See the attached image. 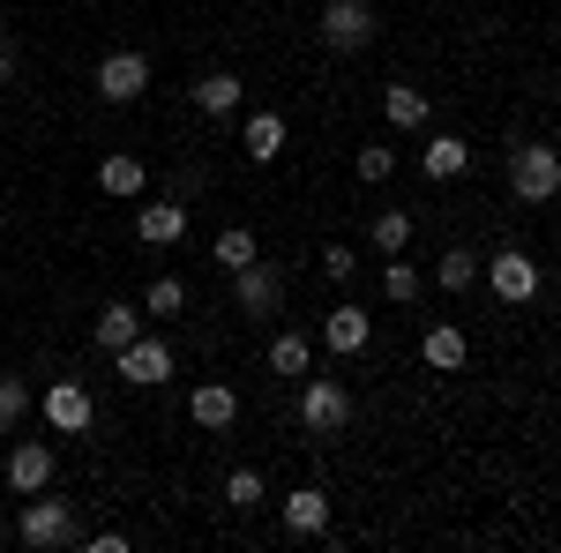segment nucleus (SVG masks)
I'll use <instances>...</instances> for the list:
<instances>
[{
	"mask_svg": "<svg viewBox=\"0 0 561 553\" xmlns=\"http://www.w3.org/2000/svg\"><path fill=\"white\" fill-rule=\"evenodd\" d=\"M232 299H240V322H270V314H277V299H285V277L255 255L248 269H232Z\"/></svg>",
	"mask_w": 561,
	"mask_h": 553,
	"instance_id": "nucleus-6",
	"label": "nucleus"
},
{
	"mask_svg": "<svg viewBox=\"0 0 561 553\" xmlns=\"http://www.w3.org/2000/svg\"><path fill=\"white\" fill-rule=\"evenodd\" d=\"M465 165H472V142L465 135H427V150H420V172L427 180H457Z\"/></svg>",
	"mask_w": 561,
	"mask_h": 553,
	"instance_id": "nucleus-19",
	"label": "nucleus"
},
{
	"mask_svg": "<svg viewBox=\"0 0 561 553\" xmlns=\"http://www.w3.org/2000/svg\"><path fill=\"white\" fill-rule=\"evenodd\" d=\"M389 172H397V150H389V142H359V180H367V187H382Z\"/></svg>",
	"mask_w": 561,
	"mask_h": 553,
	"instance_id": "nucleus-29",
	"label": "nucleus"
},
{
	"mask_svg": "<svg viewBox=\"0 0 561 553\" xmlns=\"http://www.w3.org/2000/svg\"><path fill=\"white\" fill-rule=\"evenodd\" d=\"M367 240H375V255H404V240H412V217H404V210H382Z\"/></svg>",
	"mask_w": 561,
	"mask_h": 553,
	"instance_id": "nucleus-26",
	"label": "nucleus"
},
{
	"mask_svg": "<svg viewBox=\"0 0 561 553\" xmlns=\"http://www.w3.org/2000/svg\"><path fill=\"white\" fill-rule=\"evenodd\" d=\"M83 546H90V553H128V531H90Z\"/></svg>",
	"mask_w": 561,
	"mask_h": 553,
	"instance_id": "nucleus-32",
	"label": "nucleus"
},
{
	"mask_svg": "<svg viewBox=\"0 0 561 553\" xmlns=\"http://www.w3.org/2000/svg\"><path fill=\"white\" fill-rule=\"evenodd\" d=\"M187 419L210 426V434H217V426H232V419H240V389H232V382H203L195 396H187Z\"/></svg>",
	"mask_w": 561,
	"mask_h": 553,
	"instance_id": "nucleus-16",
	"label": "nucleus"
},
{
	"mask_svg": "<svg viewBox=\"0 0 561 553\" xmlns=\"http://www.w3.org/2000/svg\"><path fill=\"white\" fill-rule=\"evenodd\" d=\"M382 113H389V128L412 135V128H427L434 105H427V90H420V83H389V90H382Z\"/></svg>",
	"mask_w": 561,
	"mask_h": 553,
	"instance_id": "nucleus-21",
	"label": "nucleus"
},
{
	"mask_svg": "<svg viewBox=\"0 0 561 553\" xmlns=\"http://www.w3.org/2000/svg\"><path fill=\"white\" fill-rule=\"evenodd\" d=\"M38 412H45V426H53V434H83V426L98 419V396H90L83 382H53L38 396Z\"/></svg>",
	"mask_w": 561,
	"mask_h": 553,
	"instance_id": "nucleus-8",
	"label": "nucleus"
},
{
	"mask_svg": "<svg viewBox=\"0 0 561 553\" xmlns=\"http://www.w3.org/2000/svg\"><path fill=\"white\" fill-rule=\"evenodd\" d=\"M90 90H98L105 105H135V97L150 90V53H135V45L105 53V60H98V76H90Z\"/></svg>",
	"mask_w": 561,
	"mask_h": 553,
	"instance_id": "nucleus-4",
	"label": "nucleus"
},
{
	"mask_svg": "<svg viewBox=\"0 0 561 553\" xmlns=\"http://www.w3.org/2000/svg\"><path fill=\"white\" fill-rule=\"evenodd\" d=\"M270 375H285V382H300V375H314V344H307L300 330L270 337Z\"/></svg>",
	"mask_w": 561,
	"mask_h": 553,
	"instance_id": "nucleus-22",
	"label": "nucleus"
},
{
	"mask_svg": "<svg viewBox=\"0 0 561 553\" xmlns=\"http://www.w3.org/2000/svg\"><path fill=\"white\" fill-rule=\"evenodd\" d=\"M142 322H150L142 307H128V299H113V307L98 314V330H90V337H98V352H121V344H135V337H142Z\"/></svg>",
	"mask_w": 561,
	"mask_h": 553,
	"instance_id": "nucleus-18",
	"label": "nucleus"
},
{
	"mask_svg": "<svg viewBox=\"0 0 561 553\" xmlns=\"http://www.w3.org/2000/svg\"><path fill=\"white\" fill-rule=\"evenodd\" d=\"M285 531H293V539H322V531H330V494H322V486H293V494H285Z\"/></svg>",
	"mask_w": 561,
	"mask_h": 553,
	"instance_id": "nucleus-13",
	"label": "nucleus"
},
{
	"mask_svg": "<svg viewBox=\"0 0 561 553\" xmlns=\"http://www.w3.org/2000/svg\"><path fill=\"white\" fill-rule=\"evenodd\" d=\"M217 262H225V269H248V262L262 255L255 247V232H248V224H225V232H217V247H210Z\"/></svg>",
	"mask_w": 561,
	"mask_h": 553,
	"instance_id": "nucleus-24",
	"label": "nucleus"
},
{
	"mask_svg": "<svg viewBox=\"0 0 561 553\" xmlns=\"http://www.w3.org/2000/svg\"><path fill=\"white\" fill-rule=\"evenodd\" d=\"M486 285H494V299L524 307V299H539V262L524 255V247H502V255L486 262Z\"/></svg>",
	"mask_w": 561,
	"mask_h": 553,
	"instance_id": "nucleus-9",
	"label": "nucleus"
},
{
	"mask_svg": "<svg viewBox=\"0 0 561 553\" xmlns=\"http://www.w3.org/2000/svg\"><path fill=\"white\" fill-rule=\"evenodd\" d=\"M352 269H359V255H352L345 240H330V247H322V277H330V285H352Z\"/></svg>",
	"mask_w": 561,
	"mask_h": 553,
	"instance_id": "nucleus-31",
	"label": "nucleus"
},
{
	"mask_svg": "<svg viewBox=\"0 0 561 553\" xmlns=\"http://www.w3.org/2000/svg\"><path fill=\"white\" fill-rule=\"evenodd\" d=\"M510 195L531 203V210L561 195V150L554 142H510Z\"/></svg>",
	"mask_w": 561,
	"mask_h": 553,
	"instance_id": "nucleus-1",
	"label": "nucleus"
},
{
	"mask_svg": "<svg viewBox=\"0 0 561 553\" xmlns=\"http://www.w3.org/2000/svg\"><path fill=\"white\" fill-rule=\"evenodd\" d=\"M367 337H375V322H367V307H330V314H322V344H330V352H337V359H352V352H367Z\"/></svg>",
	"mask_w": 561,
	"mask_h": 553,
	"instance_id": "nucleus-12",
	"label": "nucleus"
},
{
	"mask_svg": "<svg viewBox=\"0 0 561 553\" xmlns=\"http://www.w3.org/2000/svg\"><path fill=\"white\" fill-rule=\"evenodd\" d=\"M382 292L397 299V307H412V299H420V269H412V262H389V269H382Z\"/></svg>",
	"mask_w": 561,
	"mask_h": 553,
	"instance_id": "nucleus-30",
	"label": "nucleus"
},
{
	"mask_svg": "<svg viewBox=\"0 0 561 553\" xmlns=\"http://www.w3.org/2000/svg\"><path fill=\"white\" fill-rule=\"evenodd\" d=\"M8 76H15V60H8V53H0V90H8Z\"/></svg>",
	"mask_w": 561,
	"mask_h": 553,
	"instance_id": "nucleus-33",
	"label": "nucleus"
},
{
	"mask_svg": "<svg viewBox=\"0 0 561 553\" xmlns=\"http://www.w3.org/2000/svg\"><path fill=\"white\" fill-rule=\"evenodd\" d=\"M322 45H330V53L375 45V8H367V0H322Z\"/></svg>",
	"mask_w": 561,
	"mask_h": 553,
	"instance_id": "nucleus-5",
	"label": "nucleus"
},
{
	"mask_svg": "<svg viewBox=\"0 0 561 553\" xmlns=\"http://www.w3.org/2000/svg\"><path fill=\"white\" fill-rule=\"evenodd\" d=\"M135 240H142V247H173V240H187V195L142 203V217H135Z\"/></svg>",
	"mask_w": 561,
	"mask_h": 553,
	"instance_id": "nucleus-11",
	"label": "nucleus"
},
{
	"mask_svg": "<svg viewBox=\"0 0 561 553\" xmlns=\"http://www.w3.org/2000/svg\"><path fill=\"white\" fill-rule=\"evenodd\" d=\"M300 426L314 434V441L345 434V426H352V389H345V382H314V375H300Z\"/></svg>",
	"mask_w": 561,
	"mask_h": 553,
	"instance_id": "nucleus-3",
	"label": "nucleus"
},
{
	"mask_svg": "<svg viewBox=\"0 0 561 553\" xmlns=\"http://www.w3.org/2000/svg\"><path fill=\"white\" fill-rule=\"evenodd\" d=\"M0 479H8V494H45V486H53V449H45V441H15L8 464H0Z\"/></svg>",
	"mask_w": 561,
	"mask_h": 553,
	"instance_id": "nucleus-10",
	"label": "nucleus"
},
{
	"mask_svg": "<svg viewBox=\"0 0 561 553\" xmlns=\"http://www.w3.org/2000/svg\"><path fill=\"white\" fill-rule=\"evenodd\" d=\"M300 8H314V0H300Z\"/></svg>",
	"mask_w": 561,
	"mask_h": 553,
	"instance_id": "nucleus-34",
	"label": "nucleus"
},
{
	"mask_svg": "<svg viewBox=\"0 0 561 553\" xmlns=\"http://www.w3.org/2000/svg\"><path fill=\"white\" fill-rule=\"evenodd\" d=\"M195 113H210V120H232V113H240V76H232V68H210V76H195Z\"/></svg>",
	"mask_w": 561,
	"mask_h": 553,
	"instance_id": "nucleus-17",
	"label": "nucleus"
},
{
	"mask_svg": "<svg viewBox=\"0 0 561 553\" xmlns=\"http://www.w3.org/2000/svg\"><path fill=\"white\" fill-rule=\"evenodd\" d=\"M180 307H187V285H180V277H158V285L142 292V314H150V322H173Z\"/></svg>",
	"mask_w": 561,
	"mask_h": 553,
	"instance_id": "nucleus-25",
	"label": "nucleus"
},
{
	"mask_svg": "<svg viewBox=\"0 0 561 553\" xmlns=\"http://www.w3.org/2000/svg\"><path fill=\"white\" fill-rule=\"evenodd\" d=\"M420 359H427L434 375H457V367H465V359H472V337H465V330H457V322H434L427 337H420Z\"/></svg>",
	"mask_w": 561,
	"mask_h": 553,
	"instance_id": "nucleus-15",
	"label": "nucleus"
},
{
	"mask_svg": "<svg viewBox=\"0 0 561 553\" xmlns=\"http://www.w3.org/2000/svg\"><path fill=\"white\" fill-rule=\"evenodd\" d=\"M225 502H232L240 516H248V509H262V471H255V464H240L232 479H225Z\"/></svg>",
	"mask_w": 561,
	"mask_h": 553,
	"instance_id": "nucleus-27",
	"label": "nucleus"
},
{
	"mask_svg": "<svg viewBox=\"0 0 561 553\" xmlns=\"http://www.w3.org/2000/svg\"><path fill=\"white\" fill-rule=\"evenodd\" d=\"M23 419H31V389H23V382H8V375H0V434H15Z\"/></svg>",
	"mask_w": 561,
	"mask_h": 553,
	"instance_id": "nucleus-28",
	"label": "nucleus"
},
{
	"mask_svg": "<svg viewBox=\"0 0 561 553\" xmlns=\"http://www.w3.org/2000/svg\"><path fill=\"white\" fill-rule=\"evenodd\" d=\"M98 187H105L113 203H135V195L150 187V172H142V158H128V150H113V158L98 165Z\"/></svg>",
	"mask_w": 561,
	"mask_h": 553,
	"instance_id": "nucleus-20",
	"label": "nucleus"
},
{
	"mask_svg": "<svg viewBox=\"0 0 561 553\" xmlns=\"http://www.w3.org/2000/svg\"><path fill=\"white\" fill-rule=\"evenodd\" d=\"M434 277H442V292H472L479 285V255L472 247H449V255L434 262Z\"/></svg>",
	"mask_w": 561,
	"mask_h": 553,
	"instance_id": "nucleus-23",
	"label": "nucleus"
},
{
	"mask_svg": "<svg viewBox=\"0 0 561 553\" xmlns=\"http://www.w3.org/2000/svg\"><path fill=\"white\" fill-rule=\"evenodd\" d=\"M15 539L23 546H76V502L60 494H23V516H15Z\"/></svg>",
	"mask_w": 561,
	"mask_h": 553,
	"instance_id": "nucleus-2",
	"label": "nucleus"
},
{
	"mask_svg": "<svg viewBox=\"0 0 561 553\" xmlns=\"http://www.w3.org/2000/svg\"><path fill=\"white\" fill-rule=\"evenodd\" d=\"M285 142H293L285 113H248V128H240V150H248L255 165H277V158H285Z\"/></svg>",
	"mask_w": 561,
	"mask_h": 553,
	"instance_id": "nucleus-14",
	"label": "nucleus"
},
{
	"mask_svg": "<svg viewBox=\"0 0 561 553\" xmlns=\"http://www.w3.org/2000/svg\"><path fill=\"white\" fill-rule=\"evenodd\" d=\"M113 359H121V382H135V389L173 382V344L165 337H135V344H121Z\"/></svg>",
	"mask_w": 561,
	"mask_h": 553,
	"instance_id": "nucleus-7",
	"label": "nucleus"
}]
</instances>
